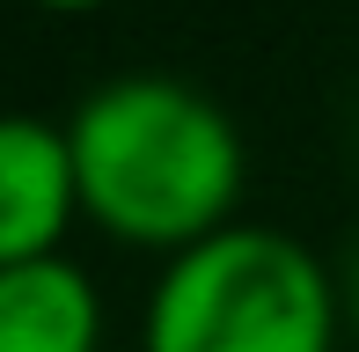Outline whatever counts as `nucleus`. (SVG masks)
Returning <instances> with one entry per match:
<instances>
[{"label":"nucleus","mask_w":359,"mask_h":352,"mask_svg":"<svg viewBox=\"0 0 359 352\" xmlns=\"http://www.w3.org/2000/svg\"><path fill=\"white\" fill-rule=\"evenodd\" d=\"M81 220V176L67 125L0 110V264L59 257Z\"/></svg>","instance_id":"obj_3"},{"label":"nucleus","mask_w":359,"mask_h":352,"mask_svg":"<svg viewBox=\"0 0 359 352\" xmlns=\"http://www.w3.org/2000/svg\"><path fill=\"white\" fill-rule=\"evenodd\" d=\"M337 271L286 228L235 220L161 257L140 352H337Z\"/></svg>","instance_id":"obj_2"},{"label":"nucleus","mask_w":359,"mask_h":352,"mask_svg":"<svg viewBox=\"0 0 359 352\" xmlns=\"http://www.w3.org/2000/svg\"><path fill=\"white\" fill-rule=\"evenodd\" d=\"M0 352H103V294L67 250L0 264Z\"/></svg>","instance_id":"obj_4"},{"label":"nucleus","mask_w":359,"mask_h":352,"mask_svg":"<svg viewBox=\"0 0 359 352\" xmlns=\"http://www.w3.org/2000/svg\"><path fill=\"white\" fill-rule=\"evenodd\" d=\"M74 176H81V220L125 250H176L235 228L242 205V133L205 88L169 74H118L88 88L67 118Z\"/></svg>","instance_id":"obj_1"},{"label":"nucleus","mask_w":359,"mask_h":352,"mask_svg":"<svg viewBox=\"0 0 359 352\" xmlns=\"http://www.w3.org/2000/svg\"><path fill=\"white\" fill-rule=\"evenodd\" d=\"M29 8H44V15H95V8H110V0H29Z\"/></svg>","instance_id":"obj_6"},{"label":"nucleus","mask_w":359,"mask_h":352,"mask_svg":"<svg viewBox=\"0 0 359 352\" xmlns=\"http://www.w3.org/2000/svg\"><path fill=\"white\" fill-rule=\"evenodd\" d=\"M337 294H345V330L359 338V243H352V257H345V271H337Z\"/></svg>","instance_id":"obj_5"}]
</instances>
